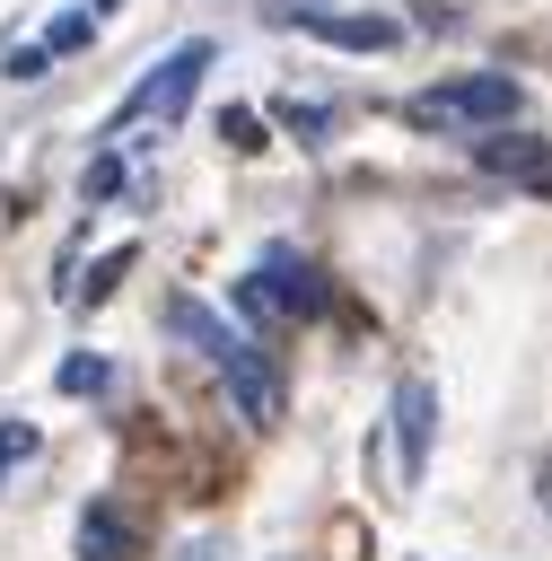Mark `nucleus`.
Instances as JSON below:
<instances>
[{
	"label": "nucleus",
	"instance_id": "nucleus-12",
	"mask_svg": "<svg viewBox=\"0 0 552 561\" xmlns=\"http://www.w3.org/2000/svg\"><path fill=\"white\" fill-rule=\"evenodd\" d=\"M219 131H228V140H237V149H263V123H254V114H245V105H228V123H219Z\"/></svg>",
	"mask_w": 552,
	"mask_h": 561
},
{
	"label": "nucleus",
	"instance_id": "nucleus-2",
	"mask_svg": "<svg viewBox=\"0 0 552 561\" xmlns=\"http://www.w3.org/2000/svg\"><path fill=\"white\" fill-rule=\"evenodd\" d=\"M517 79L508 70H464V79H438V88H421L403 114L421 123V131H456V140H482V131H499V123H517Z\"/></svg>",
	"mask_w": 552,
	"mask_h": 561
},
{
	"label": "nucleus",
	"instance_id": "nucleus-7",
	"mask_svg": "<svg viewBox=\"0 0 552 561\" xmlns=\"http://www.w3.org/2000/svg\"><path fill=\"white\" fill-rule=\"evenodd\" d=\"M429 421H438V386H429V377H403V386H394V430H403V473H421V456H429Z\"/></svg>",
	"mask_w": 552,
	"mask_h": 561
},
{
	"label": "nucleus",
	"instance_id": "nucleus-10",
	"mask_svg": "<svg viewBox=\"0 0 552 561\" xmlns=\"http://www.w3.org/2000/svg\"><path fill=\"white\" fill-rule=\"evenodd\" d=\"M96 386H105V359H88V351L61 359V394H96Z\"/></svg>",
	"mask_w": 552,
	"mask_h": 561
},
{
	"label": "nucleus",
	"instance_id": "nucleus-8",
	"mask_svg": "<svg viewBox=\"0 0 552 561\" xmlns=\"http://www.w3.org/2000/svg\"><path fill=\"white\" fill-rule=\"evenodd\" d=\"M166 324H175V333H184L193 351H210V359H228V351L245 342V333H237V324H228L219 307H202V298H166Z\"/></svg>",
	"mask_w": 552,
	"mask_h": 561
},
{
	"label": "nucleus",
	"instance_id": "nucleus-13",
	"mask_svg": "<svg viewBox=\"0 0 552 561\" xmlns=\"http://www.w3.org/2000/svg\"><path fill=\"white\" fill-rule=\"evenodd\" d=\"M18 456H35V430H26V421H9V430H0V473H9Z\"/></svg>",
	"mask_w": 552,
	"mask_h": 561
},
{
	"label": "nucleus",
	"instance_id": "nucleus-4",
	"mask_svg": "<svg viewBox=\"0 0 552 561\" xmlns=\"http://www.w3.org/2000/svg\"><path fill=\"white\" fill-rule=\"evenodd\" d=\"M280 18H289L298 35L342 44V53H394V44H403V26H394V18H377V9H315V0H289Z\"/></svg>",
	"mask_w": 552,
	"mask_h": 561
},
{
	"label": "nucleus",
	"instance_id": "nucleus-1",
	"mask_svg": "<svg viewBox=\"0 0 552 561\" xmlns=\"http://www.w3.org/2000/svg\"><path fill=\"white\" fill-rule=\"evenodd\" d=\"M202 70H210V44L193 35V44H175L158 70H140V88L114 105V123H105V149H140V140H158L184 105H193V88H202Z\"/></svg>",
	"mask_w": 552,
	"mask_h": 561
},
{
	"label": "nucleus",
	"instance_id": "nucleus-3",
	"mask_svg": "<svg viewBox=\"0 0 552 561\" xmlns=\"http://www.w3.org/2000/svg\"><path fill=\"white\" fill-rule=\"evenodd\" d=\"M237 307H245L254 324H298V316H315V307H324V280H315V263H307V254L272 245V254L237 280Z\"/></svg>",
	"mask_w": 552,
	"mask_h": 561
},
{
	"label": "nucleus",
	"instance_id": "nucleus-5",
	"mask_svg": "<svg viewBox=\"0 0 552 561\" xmlns=\"http://www.w3.org/2000/svg\"><path fill=\"white\" fill-rule=\"evenodd\" d=\"M219 377H228V403H237L245 421H280V368H272L263 351L237 342V351L219 359Z\"/></svg>",
	"mask_w": 552,
	"mask_h": 561
},
{
	"label": "nucleus",
	"instance_id": "nucleus-11",
	"mask_svg": "<svg viewBox=\"0 0 552 561\" xmlns=\"http://www.w3.org/2000/svg\"><path fill=\"white\" fill-rule=\"evenodd\" d=\"M280 114H289V131H298V140H324V105H298V96H289Z\"/></svg>",
	"mask_w": 552,
	"mask_h": 561
},
{
	"label": "nucleus",
	"instance_id": "nucleus-6",
	"mask_svg": "<svg viewBox=\"0 0 552 561\" xmlns=\"http://www.w3.org/2000/svg\"><path fill=\"white\" fill-rule=\"evenodd\" d=\"M473 149H482V167H499V175H517V184H534V193L552 202V158H543L534 131H508V123H499V131H482Z\"/></svg>",
	"mask_w": 552,
	"mask_h": 561
},
{
	"label": "nucleus",
	"instance_id": "nucleus-9",
	"mask_svg": "<svg viewBox=\"0 0 552 561\" xmlns=\"http://www.w3.org/2000/svg\"><path fill=\"white\" fill-rule=\"evenodd\" d=\"M131 552H140V535H131V517L96 500V508L79 517V561H131Z\"/></svg>",
	"mask_w": 552,
	"mask_h": 561
}]
</instances>
